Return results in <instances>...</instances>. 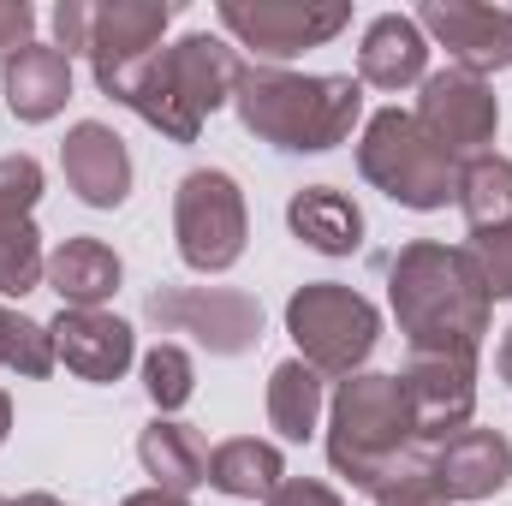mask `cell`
Masks as SVG:
<instances>
[{
	"mask_svg": "<svg viewBox=\"0 0 512 506\" xmlns=\"http://www.w3.org/2000/svg\"><path fill=\"white\" fill-rule=\"evenodd\" d=\"M417 30L435 36L459 72H507L512 66V12L507 6H477V0H429L417 12Z\"/></svg>",
	"mask_w": 512,
	"mask_h": 506,
	"instance_id": "13",
	"label": "cell"
},
{
	"mask_svg": "<svg viewBox=\"0 0 512 506\" xmlns=\"http://www.w3.org/2000/svg\"><path fill=\"white\" fill-rule=\"evenodd\" d=\"M60 167H66V185L90 203V209H120L131 197V155L126 137L102 120H78L60 143Z\"/></svg>",
	"mask_w": 512,
	"mask_h": 506,
	"instance_id": "15",
	"label": "cell"
},
{
	"mask_svg": "<svg viewBox=\"0 0 512 506\" xmlns=\"http://www.w3.org/2000/svg\"><path fill=\"white\" fill-rule=\"evenodd\" d=\"M143 316L161 334H191L209 358H245L262 340V304L233 286H161L149 292Z\"/></svg>",
	"mask_w": 512,
	"mask_h": 506,
	"instance_id": "9",
	"label": "cell"
},
{
	"mask_svg": "<svg viewBox=\"0 0 512 506\" xmlns=\"http://www.w3.org/2000/svg\"><path fill=\"white\" fill-rule=\"evenodd\" d=\"M387 304L411 352H465L477 358L495 298L483 286V268L465 245L417 239L387 262Z\"/></svg>",
	"mask_w": 512,
	"mask_h": 506,
	"instance_id": "1",
	"label": "cell"
},
{
	"mask_svg": "<svg viewBox=\"0 0 512 506\" xmlns=\"http://www.w3.org/2000/svg\"><path fill=\"white\" fill-rule=\"evenodd\" d=\"M137 459H143V471L155 477V489L191 495L197 483H209V441H203L191 423L155 417V423L137 435Z\"/></svg>",
	"mask_w": 512,
	"mask_h": 506,
	"instance_id": "21",
	"label": "cell"
},
{
	"mask_svg": "<svg viewBox=\"0 0 512 506\" xmlns=\"http://www.w3.org/2000/svg\"><path fill=\"white\" fill-rule=\"evenodd\" d=\"M495 370H501V381L512 387V328L501 334V352H495Z\"/></svg>",
	"mask_w": 512,
	"mask_h": 506,
	"instance_id": "35",
	"label": "cell"
},
{
	"mask_svg": "<svg viewBox=\"0 0 512 506\" xmlns=\"http://www.w3.org/2000/svg\"><path fill=\"white\" fill-rule=\"evenodd\" d=\"M173 239H179L185 268L227 274L245 256V239H251V215H245L239 179L221 173V167H191L179 179V191H173Z\"/></svg>",
	"mask_w": 512,
	"mask_h": 506,
	"instance_id": "7",
	"label": "cell"
},
{
	"mask_svg": "<svg viewBox=\"0 0 512 506\" xmlns=\"http://www.w3.org/2000/svg\"><path fill=\"white\" fill-rule=\"evenodd\" d=\"M42 274H48V256H42L36 227H30V221L6 227V233H0V298H24V292H36Z\"/></svg>",
	"mask_w": 512,
	"mask_h": 506,
	"instance_id": "27",
	"label": "cell"
},
{
	"mask_svg": "<svg viewBox=\"0 0 512 506\" xmlns=\"http://www.w3.org/2000/svg\"><path fill=\"white\" fill-rule=\"evenodd\" d=\"M143 393L155 399V411H179L191 393H197V364H191V352L185 346H155L149 358H143Z\"/></svg>",
	"mask_w": 512,
	"mask_h": 506,
	"instance_id": "26",
	"label": "cell"
},
{
	"mask_svg": "<svg viewBox=\"0 0 512 506\" xmlns=\"http://www.w3.org/2000/svg\"><path fill=\"white\" fill-rule=\"evenodd\" d=\"M0 370H6V364H0Z\"/></svg>",
	"mask_w": 512,
	"mask_h": 506,
	"instance_id": "39",
	"label": "cell"
},
{
	"mask_svg": "<svg viewBox=\"0 0 512 506\" xmlns=\"http://www.w3.org/2000/svg\"><path fill=\"white\" fill-rule=\"evenodd\" d=\"M423 96H417V126L429 131L459 167L471 161V155H489V143H495V131H501V102H495V90L483 84V78H471V72H429L423 84H417Z\"/></svg>",
	"mask_w": 512,
	"mask_h": 506,
	"instance_id": "11",
	"label": "cell"
},
{
	"mask_svg": "<svg viewBox=\"0 0 512 506\" xmlns=\"http://www.w3.org/2000/svg\"><path fill=\"white\" fill-rule=\"evenodd\" d=\"M6 435H12V399L0 393V447H6Z\"/></svg>",
	"mask_w": 512,
	"mask_h": 506,
	"instance_id": "36",
	"label": "cell"
},
{
	"mask_svg": "<svg viewBox=\"0 0 512 506\" xmlns=\"http://www.w3.org/2000/svg\"><path fill=\"white\" fill-rule=\"evenodd\" d=\"M126 268L102 239H66L48 256V286L60 292V310H102L120 292Z\"/></svg>",
	"mask_w": 512,
	"mask_h": 506,
	"instance_id": "19",
	"label": "cell"
},
{
	"mask_svg": "<svg viewBox=\"0 0 512 506\" xmlns=\"http://www.w3.org/2000/svg\"><path fill=\"white\" fill-rule=\"evenodd\" d=\"M429 78V36L417 30V18L405 12H382L370 30H364V48H358V84H376V90H411Z\"/></svg>",
	"mask_w": 512,
	"mask_h": 506,
	"instance_id": "18",
	"label": "cell"
},
{
	"mask_svg": "<svg viewBox=\"0 0 512 506\" xmlns=\"http://www.w3.org/2000/svg\"><path fill=\"white\" fill-rule=\"evenodd\" d=\"M286 227L322 256H352L364 245V209L334 185H304L286 203Z\"/></svg>",
	"mask_w": 512,
	"mask_h": 506,
	"instance_id": "20",
	"label": "cell"
},
{
	"mask_svg": "<svg viewBox=\"0 0 512 506\" xmlns=\"http://www.w3.org/2000/svg\"><path fill=\"white\" fill-rule=\"evenodd\" d=\"M358 173H364L382 197H393L399 209H417V215L459 203V161L417 126L411 114H399V108H382V114L364 126Z\"/></svg>",
	"mask_w": 512,
	"mask_h": 506,
	"instance_id": "5",
	"label": "cell"
},
{
	"mask_svg": "<svg viewBox=\"0 0 512 506\" xmlns=\"http://www.w3.org/2000/svg\"><path fill=\"white\" fill-rule=\"evenodd\" d=\"M12 506H60V501H54V495H18Z\"/></svg>",
	"mask_w": 512,
	"mask_h": 506,
	"instance_id": "37",
	"label": "cell"
},
{
	"mask_svg": "<svg viewBox=\"0 0 512 506\" xmlns=\"http://www.w3.org/2000/svg\"><path fill=\"white\" fill-rule=\"evenodd\" d=\"M48 334H54V358L78 381H96V387L120 381L131 370V358H137L131 328L108 310H60L48 322Z\"/></svg>",
	"mask_w": 512,
	"mask_h": 506,
	"instance_id": "14",
	"label": "cell"
},
{
	"mask_svg": "<svg viewBox=\"0 0 512 506\" xmlns=\"http://www.w3.org/2000/svg\"><path fill=\"white\" fill-rule=\"evenodd\" d=\"M0 84H6V108L18 120L24 126H42V120H54L72 102V54L30 42V48H18L0 66Z\"/></svg>",
	"mask_w": 512,
	"mask_h": 506,
	"instance_id": "17",
	"label": "cell"
},
{
	"mask_svg": "<svg viewBox=\"0 0 512 506\" xmlns=\"http://www.w3.org/2000/svg\"><path fill=\"white\" fill-rule=\"evenodd\" d=\"M120 506H191V501L173 495V489H137V495H126Z\"/></svg>",
	"mask_w": 512,
	"mask_h": 506,
	"instance_id": "34",
	"label": "cell"
},
{
	"mask_svg": "<svg viewBox=\"0 0 512 506\" xmlns=\"http://www.w3.org/2000/svg\"><path fill=\"white\" fill-rule=\"evenodd\" d=\"M322 411H328V381L316 376L304 358L274 364V376H268V423L286 441H310L316 423H322Z\"/></svg>",
	"mask_w": 512,
	"mask_h": 506,
	"instance_id": "23",
	"label": "cell"
},
{
	"mask_svg": "<svg viewBox=\"0 0 512 506\" xmlns=\"http://www.w3.org/2000/svg\"><path fill=\"white\" fill-rule=\"evenodd\" d=\"M429 477L447 501H489L512 477V441L501 429H459L435 447Z\"/></svg>",
	"mask_w": 512,
	"mask_h": 506,
	"instance_id": "16",
	"label": "cell"
},
{
	"mask_svg": "<svg viewBox=\"0 0 512 506\" xmlns=\"http://www.w3.org/2000/svg\"><path fill=\"white\" fill-rule=\"evenodd\" d=\"M429 459H435V447L417 441V423H411L399 376L358 370V376H346L334 387V405H328V465L352 489L382 495L393 483L429 477Z\"/></svg>",
	"mask_w": 512,
	"mask_h": 506,
	"instance_id": "2",
	"label": "cell"
},
{
	"mask_svg": "<svg viewBox=\"0 0 512 506\" xmlns=\"http://www.w3.org/2000/svg\"><path fill=\"white\" fill-rule=\"evenodd\" d=\"M262 506H346V501H340L328 483H310V477H286V483H280V489H274V495H268Z\"/></svg>",
	"mask_w": 512,
	"mask_h": 506,
	"instance_id": "32",
	"label": "cell"
},
{
	"mask_svg": "<svg viewBox=\"0 0 512 506\" xmlns=\"http://www.w3.org/2000/svg\"><path fill=\"white\" fill-rule=\"evenodd\" d=\"M0 506H12V501H0Z\"/></svg>",
	"mask_w": 512,
	"mask_h": 506,
	"instance_id": "38",
	"label": "cell"
},
{
	"mask_svg": "<svg viewBox=\"0 0 512 506\" xmlns=\"http://www.w3.org/2000/svg\"><path fill=\"white\" fill-rule=\"evenodd\" d=\"M286 483V459L274 441H256V435H233L209 453V489L233 495V501H268L274 489Z\"/></svg>",
	"mask_w": 512,
	"mask_h": 506,
	"instance_id": "22",
	"label": "cell"
},
{
	"mask_svg": "<svg viewBox=\"0 0 512 506\" xmlns=\"http://www.w3.org/2000/svg\"><path fill=\"white\" fill-rule=\"evenodd\" d=\"M54 36H60V54H84L90 48V6L84 0H60L54 6Z\"/></svg>",
	"mask_w": 512,
	"mask_h": 506,
	"instance_id": "31",
	"label": "cell"
},
{
	"mask_svg": "<svg viewBox=\"0 0 512 506\" xmlns=\"http://www.w3.org/2000/svg\"><path fill=\"white\" fill-rule=\"evenodd\" d=\"M36 197H42V167H36V155H0V233L18 227V221H30Z\"/></svg>",
	"mask_w": 512,
	"mask_h": 506,
	"instance_id": "28",
	"label": "cell"
},
{
	"mask_svg": "<svg viewBox=\"0 0 512 506\" xmlns=\"http://www.w3.org/2000/svg\"><path fill=\"white\" fill-rule=\"evenodd\" d=\"M376 506H453L441 489H435V477H411V483H393L376 495Z\"/></svg>",
	"mask_w": 512,
	"mask_h": 506,
	"instance_id": "33",
	"label": "cell"
},
{
	"mask_svg": "<svg viewBox=\"0 0 512 506\" xmlns=\"http://www.w3.org/2000/svg\"><path fill=\"white\" fill-rule=\"evenodd\" d=\"M459 209H465L471 233L507 227L512 221V161L507 155H471L459 167Z\"/></svg>",
	"mask_w": 512,
	"mask_h": 506,
	"instance_id": "24",
	"label": "cell"
},
{
	"mask_svg": "<svg viewBox=\"0 0 512 506\" xmlns=\"http://www.w3.org/2000/svg\"><path fill=\"white\" fill-rule=\"evenodd\" d=\"M239 72H245V60H239L233 42L209 36V30H191L173 48H155V60L131 78L120 108H131L143 126H155L167 143H197L203 120L221 102H233Z\"/></svg>",
	"mask_w": 512,
	"mask_h": 506,
	"instance_id": "4",
	"label": "cell"
},
{
	"mask_svg": "<svg viewBox=\"0 0 512 506\" xmlns=\"http://www.w3.org/2000/svg\"><path fill=\"white\" fill-rule=\"evenodd\" d=\"M173 24V6L167 0H102L90 6V72H96V90L126 102L131 78L155 60L161 48V30Z\"/></svg>",
	"mask_w": 512,
	"mask_h": 506,
	"instance_id": "10",
	"label": "cell"
},
{
	"mask_svg": "<svg viewBox=\"0 0 512 506\" xmlns=\"http://www.w3.org/2000/svg\"><path fill=\"white\" fill-rule=\"evenodd\" d=\"M471 262L483 268V286L489 298H512V221L507 227H489V233H471Z\"/></svg>",
	"mask_w": 512,
	"mask_h": 506,
	"instance_id": "29",
	"label": "cell"
},
{
	"mask_svg": "<svg viewBox=\"0 0 512 506\" xmlns=\"http://www.w3.org/2000/svg\"><path fill=\"white\" fill-rule=\"evenodd\" d=\"M0 364L18 370L24 381H42L60 358H54V334L42 322H30L24 310H6L0 304Z\"/></svg>",
	"mask_w": 512,
	"mask_h": 506,
	"instance_id": "25",
	"label": "cell"
},
{
	"mask_svg": "<svg viewBox=\"0 0 512 506\" xmlns=\"http://www.w3.org/2000/svg\"><path fill=\"white\" fill-rule=\"evenodd\" d=\"M30 36H36V12H30L24 0H0V66H6L18 48H30Z\"/></svg>",
	"mask_w": 512,
	"mask_h": 506,
	"instance_id": "30",
	"label": "cell"
},
{
	"mask_svg": "<svg viewBox=\"0 0 512 506\" xmlns=\"http://www.w3.org/2000/svg\"><path fill=\"white\" fill-rule=\"evenodd\" d=\"M286 334L298 346V358L316 370V376H358L364 358L376 352V334H382V316L364 292L340 286V280H310L286 298Z\"/></svg>",
	"mask_w": 512,
	"mask_h": 506,
	"instance_id": "6",
	"label": "cell"
},
{
	"mask_svg": "<svg viewBox=\"0 0 512 506\" xmlns=\"http://www.w3.org/2000/svg\"><path fill=\"white\" fill-rule=\"evenodd\" d=\"M352 24L346 0H221V30L251 48L256 66L298 60L304 48L334 42Z\"/></svg>",
	"mask_w": 512,
	"mask_h": 506,
	"instance_id": "8",
	"label": "cell"
},
{
	"mask_svg": "<svg viewBox=\"0 0 512 506\" xmlns=\"http://www.w3.org/2000/svg\"><path fill=\"white\" fill-rule=\"evenodd\" d=\"M399 387H405L417 441L441 447L477 411V358H465V352H411V364L399 370Z\"/></svg>",
	"mask_w": 512,
	"mask_h": 506,
	"instance_id": "12",
	"label": "cell"
},
{
	"mask_svg": "<svg viewBox=\"0 0 512 506\" xmlns=\"http://www.w3.org/2000/svg\"><path fill=\"white\" fill-rule=\"evenodd\" d=\"M233 108L251 137L286 149V155H322L346 143L364 114L358 78H310L286 66H245L233 84Z\"/></svg>",
	"mask_w": 512,
	"mask_h": 506,
	"instance_id": "3",
	"label": "cell"
}]
</instances>
